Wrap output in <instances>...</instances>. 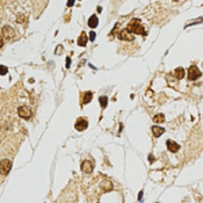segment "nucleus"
Masks as SVG:
<instances>
[{
	"mask_svg": "<svg viewBox=\"0 0 203 203\" xmlns=\"http://www.w3.org/2000/svg\"><path fill=\"white\" fill-rule=\"evenodd\" d=\"M174 1H178V0H174Z\"/></svg>",
	"mask_w": 203,
	"mask_h": 203,
	"instance_id": "nucleus-26",
	"label": "nucleus"
},
{
	"mask_svg": "<svg viewBox=\"0 0 203 203\" xmlns=\"http://www.w3.org/2000/svg\"><path fill=\"white\" fill-rule=\"evenodd\" d=\"M201 22H203V18H200V20H196V21H193V22H190V23L186 24V26H185V28H188V27L194 26V24H198V23H201Z\"/></svg>",
	"mask_w": 203,
	"mask_h": 203,
	"instance_id": "nucleus-18",
	"label": "nucleus"
},
{
	"mask_svg": "<svg viewBox=\"0 0 203 203\" xmlns=\"http://www.w3.org/2000/svg\"><path fill=\"white\" fill-rule=\"evenodd\" d=\"M94 169V164L90 160H84L81 163V171L85 173H92Z\"/></svg>",
	"mask_w": 203,
	"mask_h": 203,
	"instance_id": "nucleus-6",
	"label": "nucleus"
},
{
	"mask_svg": "<svg viewBox=\"0 0 203 203\" xmlns=\"http://www.w3.org/2000/svg\"><path fill=\"white\" fill-rule=\"evenodd\" d=\"M99 102H100V106L102 108H106L107 105H108V98L107 96H100L99 98Z\"/></svg>",
	"mask_w": 203,
	"mask_h": 203,
	"instance_id": "nucleus-17",
	"label": "nucleus"
},
{
	"mask_svg": "<svg viewBox=\"0 0 203 203\" xmlns=\"http://www.w3.org/2000/svg\"><path fill=\"white\" fill-rule=\"evenodd\" d=\"M18 114H19L20 117H22L24 120H28V119H30V116H32V110L27 106H21L18 109Z\"/></svg>",
	"mask_w": 203,
	"mask_h": 203,
	"instance_id": "nucleus-4",
	"label": "nucleus"
},
{
	"mask_svg": "<svg viewBox=\"0 0 203 203\" xmlns=\"http://www.w3.org/2000/svg\"><path fill=\"white\" fill-rule=\"evenodd\" d=\"M127 30L130 32L131 34H139V35H143V36L148 35V32L145 30V28L140 24V20H138V19H134L131 22H130L127 27Z\"/></svg>",
	"mask_w": 203,
	"mask_h": 203,
	"instance_id": "nucleus-1",
	"label": "nucleus"
},
{
	"mask_svg": "<svg viewBox=\"0 0 203 203\" xmlns=\"http://www.w3.org/2000/svg\"><path fill=\"white\" fill-rule=\"evenodd\" d=\"M101 187H102V190H103V192H109V190L113 189V183L109 182V181H105Z\"/></svg>",
	"mask_w": 203,
	"mask_h": 203,
	"instance_id": "nucleus-15",
	"label": "nucleus"
},
{
	"mask_svg": "<svg viewBox=\"0 0 203 203\" xmlns=\"http://www.w3.org/2000/svg\"><path fill=\"white\" fill-rule=\"evenodd\" d=\"M95 36H96V34H95V32H93V30H91V33H90V40L93 42L94 40H95Z\"/></svg>",
	"mask_w": 203,
	"mask_h": 203,
	"instance_id": "nucleus-20",
	"label": "nucleus"
},
{
	"mask_svg": "<svg viewBox=\"0 0 203 203\" xmlns=\"http://www.w3.org/2000/svg\"><path fill=\"white\" fill-rule=\"evenodd\" d=\"M12 168V161L8 159H3L1 163H0V172H1L3 175H7Z\"/></svg>",
	"mask_w": 203,
	"mask_h": 203,
	"instance_id": "nucleus-3",
	"label": "nucleus"
},
{
	"mask_svg": "<svg viewBox=\"0 0 203 203\" xmlns=\"http://www.w3.org/2000/svg\"><path fill=\"white\" fill-rule=\"evenodd\" d=\"M166 145H167V149H168L171 152H178L179 149H180V145H179L178 143H175L174 140H172V139H168V140L166 142Z\"/></svg>",
	"mask_w": 203,
	"mask_h": 203,
	"instance_id": "nucleus-9",
	"label": "nucleus"
},
{
	"mask_svg": "<svg viewBox=\"0 0 203 203\" xmlns=\"http://www.w3.org/2000/svg\"><path fill=\"white\" fill-rule=\"evenodd\" d=\"M24 21V15H22V14H20L19 15V19H16V22H19V23H22Z\"/></svg>",
	"mask_w": 203,
	"mask_h": 203,
	"instance_id": "nucleus-21",
	"label": "nucleus"
},
{
	"mask_svg": "<svg viewBox=\"0 0 203 203\" xmlns=\"http://www.w3.org/2000/svg\"><path fill=\"white\" fill-rule=\"evenodd\" d=\"M74 5V0H69L67 1V7H72Z\"/></svg>",
	"mask_w": 203,
	"mask_h": 203,
	"instance_id": "nucleus-23",
	"label": "nucleus"
},
{
	"mask_svg": "<svg viewBox=\"0 0 203 203\" xmlns=\"http://www.w3.org/2000/svg\"><path fill=\"white\" fill-rule=\"evenodd\" d=\"M3 36L6 38H13V37H15V32H14V29L12 27L5 26L3 28Z\"/></svg>",
	"mask_w": 203,
	"mask_h": 203,
	"instance_id": "nucleus-8",
	"label": "nucleus"
},
{
	"mask_svg": "<svg viewBox=\"0 0 203 203\" xmlns=\"http://www.w3.org/2000/svg\"><path fill=\"white\" fill-rule=\"evenodd\" d=\"M151 130H152V132H153V135H154L156 137H160V136L165 132V129H164V128L157 127V125H153V127L151 128Z\"/></svg>",
	"mask_w": 203,
	"mask_h": 203,
	"instance_id": "nucleus-12",
	"label": "nucleus"
},
{
	"mask_svg": "<svg viewBox=\"0 0 203 203\" xmlns=\"http://www.w3.org/2000/svg\"><path fill=\"white\" fill-rule=\"evenodd\" d=\"M66 69H69L70 66H71V58L70 57H66Z\"/></svg>",
	"mask_w": 203,
	"mask_h": 203,
	"instance_id": "nucleus-22",
	"label": "nucleus"
},
{
	"mask_svg": "<svg viewBox=\"0 0 203 203\" xmlns=\"http://www.w3.org/2000/svg\"><path fill=\"white\" fill-rule=\"evenodd\" d=\"M0 67H1V76H5L6 73H7V67L5 66V65H1V66H0Z\"/></svg>",
	"mask_w": 203,
	"mask_h": 203,
	"instance_id": "nucleus-19",
	"label": "nucleus"
},
{
	"mask_svg": "<svg viewBox=\"0 0 203 203\" xmlns=\"http://www.w3.org/2000/svg\"><path fill=\"white\" fill-rule=\"evenodd\" d=\"M174 77H175L177 79H182L185 77V70L182 67H178L175 69V71H174Z\"/></svg>",
	"mask_w": 203,
	"mask_h": 203,
	"instance_id": "nucleus-14",
	"label": "nucleus"
},
{
	"mask_svg": "<svg viewBox=\"0 0 203 203\" xmlns=\"http://www.w3.org/2000/svg\"><path fill=\"white\" fill-rule=\"evenodd\" d=\"M99 24V19L96 15H92L88 20V27L90 28H96V26Z\"/></svg>",
	"mask_w": 203,
	"mask_h": 203,
	"instance_id": "nucleus-13",
	"label": "nucleus"
},
{
	"mask_svg": "<svg viewBox=\"0 0 203 203\" xmlns=\"http://www.w3.org/2000/svg\"><path fill=\"white\" fill-rule=\"evenodd\" d=\"M92 99H93V93L90 92V91H87V92H85L84 95H82V102H81V103H82V105L90 103Z\"/></svg>",
	"mask_w": 203,
	"mask_h": 203,
	"instance_id": "nucleus-11",
	"label": "nucleus"
},
{
	"mask_svg": "<svg viewBox=\"0 0 203 203\" xmlns=\"http://www.w3.org/2000/svg\"><path fill=\"white\" fill-rule=\"evenodd\" d=\"M142 195H143V192H140V193H139V197H138V200H139V201H142Z\"/></svg>",
	"mask_w": 203,
	"mask_h": 203,
	"instance_id": "nucleus-24",
	"label": "nucleus"
},
{
	"mask_svg": "<svg viewBox=\"0 0 203 203\" xmlns=\"http://www.w3.org/2000/svg\"><path fill=\"white\" fill-rule=\"evenodd\" d=\"M88 38H90V37H87L86 33H85V32H82V33L80 34L79 38H78V45H79V47H86Z\"/></svg>",
	"mask_w": 203,
	"mask_h": 203,
	"instance_id": "nucleus-10",
	"label": "nucleus"
},
{
	"mask_svg": "<svg viewBox=\"0 0 203 203\" xmlns=\"http://www.w3.org/2000/svg\"><path fill=\"white\" fill-rule=\"evenodd\" d=\"M87 127H88V122H87V120L85 117H79L74 124V128L78 131H82V130L87 129Z\"/></svg>",
	"mask_w": 203,
	"mask_h": 203,
	"instance_id": "nucleus-5",
	"label": "nucleus"
},
{
	"mask_svg": "<svg viewBox=\"0 0 203 203\" xmlns=\"http://www.w3.org/2000/svg\"><path fill=\"white\" fill-rule=\"evenodd\" d=\"M153 121H154L156 123H163V122H165V115H164V114H158V115H156L154 117H153Z\"/></svg>",
	"mask_w": 203,
	"mask_h": 203,
	"instance_id": "nucleus-16",
	"label": "nucleus"
},
{
	"mask_svg": "<svg viewBox=\"0 0 203 203\" xmlns=\"http://www.w3.org/2000/svg\"><path fill=\"white\" fill-rule=\"evenodd\" d=\"M117 37L120 40H124V41H134V35L128 32L127 29H123V30H121L119 34H117Z\"/></svg>",
	"mask_w": 203,
	"mask_h": 203,
	"instance_id": "nucleus-7",
	"label": "nucleus"
},
{
	"mask_svg": "<svg viewBox=\"0 0 203 203\" xmlns=\"http://www.w3.org/2000/svg\"><path fill=\"white\" fill-rule=\"evenodd\" d=\"M98 12L101 13V12H102V8H101V7H98Z\"/></svg>",
	"mask_w": 203,
	"mask_h": 203,
	"instance_id": "nucleus-25",
	"label": "nucleus"
},
{
	"mask_svg": "<svg viewBox=\"0 0 203 203\" xmlns=\"http://www.w3.org/2000/svg\"><path fill=\"white\" fill-rule=\"evenodd\" d=\"M201 71L198 70V67L197 66H195V65H193V66H190L189 67V70H188V79L189 80H196V79H198L200 77H201Z\"/></svg>",
	"mask_w": 203,
	"mask_h": 203,
	"instance_id": "nucleus-2",
	"label": "nucleus"
}]
</instances>
